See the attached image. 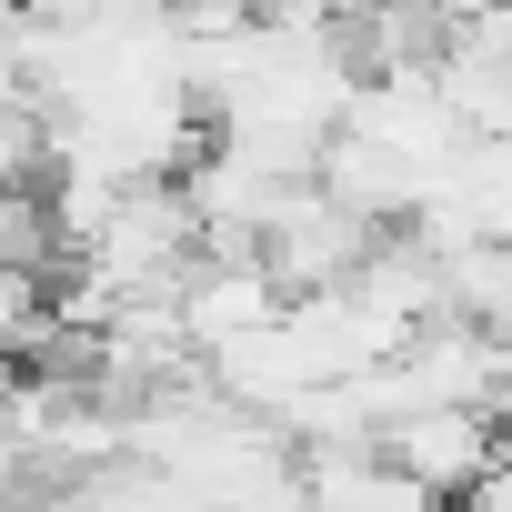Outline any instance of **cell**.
Masks as SVG:
<instances>
[{
  "label": "cell",
  "mask_w": 512,
  "mask_h": 512,
  "mask_svg": "<svg viewBox=\"0 0 512 512\" xmlns=\"http://www.w3.org/2000/svg\"><path fill=\"white\" fill-rule=\"evenodd\" d=\"M302 512H442L382 452H302Z\"/></svg>",
  "instance_id": "obj_2"
},
{
  "label": "cell",
  "mask_w": 512,
  "mask_h": 512,
  "mask_svg": "<svg viewBox=\"0 0 512 512\" xmlns=\"http://www.w3.org/2000/svg\"><path fill=\"white\" fill-rule=\"evenodd\" d=\"M382 462L402 482H422L432 502H452V492L472 502L492 482V462H502V412H402L382 432Z\"/></svg>",
  "instance_id": "obj_1"
}]
</instances>
